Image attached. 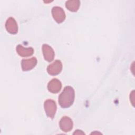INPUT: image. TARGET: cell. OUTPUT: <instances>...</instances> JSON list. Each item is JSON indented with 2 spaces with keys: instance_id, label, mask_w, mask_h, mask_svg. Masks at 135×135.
I'll return each mask as SVG.
<instances>
[{
  "instance_id": "obj_1",
  "label": "cell",
  "mask_w": 135,
  "mask_h": 135,
  "mask_svg": "<svg viewBox=\"0 0 135 135\" xmlns=\"http://www.w3.org/2000/svg\"><path fill=\"white\" fill-rule=\"evenodd\" d=\"M74 97L73 88L70 86H65L59 97V103L62 108H69L73 104Z\"/></svg>"
},
{
  "instance_id": "obj_2",
  "label": "cell",
  "mask_w": 135,
  "mask_h": 135,
  "mask_svg": "<svg viewBox=\"0 0 135 135\" xmlns=\"http://www.w3.org/2000/svg\"><path fill=\"white\" fill-rule=\"evenodd\" d=\"M44 107L47 117L53 119L56 111V105L55 102L52 99H47L44 102Z\"/></svg>"
},
{
  "instance_id": "obj_3",
  "label": "cell",
  "mask_w": 135,
  "mask_h": 135,
  "mask_svg": "<svg viewBox=\"0 0 135 135\" xmlns=\"http://www.w3.org/2000/svg\"><path fill=\"white\" fill-rule=\"evenodd\" d=\"M52 14L53 18L58 23L63 22L65 18V14L64 11L60 7H53L52 9Z\"/></svg>"
},
{
  "instance_id": "obj_4",
  "label": "cell",
  "mask_w": 135,
  "mask_h": 135,
  "mask_svg": "<svg viewBox=\"0 0 135 135\" xmlns=\"http://www.w3.org/2000/svg\"><path fill=\"white\" fill-rule=\"evenodd\" d=\"M62 69V64L60 61L56 60L50 64L47 68V72L51 75H56L59 74Z\"/></svg>"
},
{
  "instance_id": "obj_5",
  "label": "cell",
  "mask_w": 135,
  "mask_h": 135,
  "mask_svg": "<svg viewBox=\"0 0 135 135\" xmlns=\"http://www.w3.org/2000/svg\"><path fill=\"white\" fill-rule=\"evenodd\" d=\"M59 124L61 129L64 132L70 131L73 128V126L72 120L66 116L62 118Z\"/></svg>"
},
{
  "instance_id": "obj_6",
  "label": "cell",
  "mask_w": 135,
  "mask_h": 135,
  "mask_svg": "<svg viewBox=\"0 0 135 135\" xmlns=\"http://www.w3.org/2000/svg\"><path fill=\"white\" fill-rule=\"evenodd\" d=\"M5 27L7 31L12 34H15L18 32L17 24L15 19L12 17H9L6 22Z\"/></svg>"
},
{
  "instance_id": "obj_7",
  "label": "cell",
  "mask_w": 135,
  "mask_h": 135,
  "mask_svg": "<svg viewBox=\"0 0 135 135\" xmlns=\"http://www.w3.org/2000/svg\"><path fill=\"white\" fill-rule=\"evenodd\" d=\"M36 64L37 59L35 57L28 59H23L21 62L22 69L23 71H29L34 68Z\"/></svg>"
},
{
  "instance_id": "obj_8",
  "label": "cell",
  "mask_w": 135,
  "mask_h": 135,
  "mask_svg": "<svg viewBox=\"0 0 135 135\" xmlns=\"http://www.w3.org/2000/svg\"><path fill=\"white\" fill-rule=\"evenodd\" d=\"M42 51L45 60L48 62H51L54 59L55 54L53 49L47 44H43L42 46Z\"/></svg>"
},
{
  "instance_id": "obj_9",
  "label": "cell",
  "mask_w": 135,
  "mask_h": 135,
  "mask_svg": "<svg viewBox=\"0 0 135 135\" xmlns=\"http://www.w3.org/2000/svg\"><path fill=\"white\" fill-rule=\"evenodd\" d=\"M62 88L61 82L57 79H53L51 80L47 85L49 91L53 93L59 92Z\"/></svg>"
},
{
  "instance_id": "obj_10",
  "label": "cell",
  "mask_w": 135,
  "mask_h": 135,
  "mask_svg": "<svg viewBox=\"0 0 135 135\" xmlns=\"http://www.w3.org/2000/svg\"><path fill=\"white\" fill-rule=\"evenodd\" d=\"M16 52L21 56L27 57L32 55L34 53L32 47H24L21 45H18L16 47Z\"/></svg>"
},
{
  "instance_id": "obj_11",
  "label": "cell",
  "mask_w": 135,
  "mask_h": 135,
  "mask_svg": "<svg viewBox=\"0 0 135 135\" xmlns=\"http://www.w3.org/2000/svg\"><path fill=\"white\" fill-rule=\"evenodd\" d=\"M80 2L78 0L68 1L66 2V7L71 12H76L80 7Z\"/></svg>"
},
{
  "instance_id": "obj_12",
  "label": "cell",
  "mask_w": 135,
  "mask_h": 135,
  "mask_svg": "<svg viewBox=\"0 0 135 135\" xmlns=\"http://www.w3.org/2000/svg\"><path fill=\"white\" fill-rule=\"evenodd\" d=\"M134 91H132L131 93L130 94V101L132 102V104L133 105V106H134V104L133 103V102H134Z\"/></svg>"
},
{
  "instance_id": "obj_13",
  "label": "cell",
  "mask_w": 135,
  "mask_h": 135,
  "mask_svg": "<svg viewBox=\"0 0 135 135\" xmlns=\"http://www.w3.org/2000/svg\"><path fill=\"white\" fill-rule=\"evenodd\" d=\"M73 134H84V133L82 132L81 130H77L73 133Z\"/></svg>"
}]
</instances>
